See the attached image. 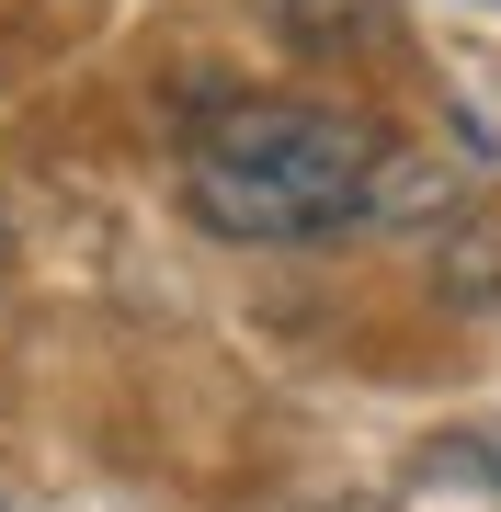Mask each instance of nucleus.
<instances>
[{"instance_id": "obj_1", "label": "nucleus", "mask_w": 501, "mask_h": 512, "mask_svg": "<svg viewBox=\"0 0 501 512\" xmlns=\"http://www.w3.org/2000/svg\"><path fill=\"white\" fill-rule=\"evenodd\" d=\"M376 194H388V137L342 103L240 92V103L194 114V137H183V205L217 239H251V251L342 239L353 217H376Z\"/></svg>"}, {"instance_id": "obj_2", "label": "nucleus", "mask_w": 501, "mask_h": 512, "mask_svg": "<svg viewBox=\"0 0 501 512\" xmlns=\"http://www.w3.org/2000/svg\"><path fill=\"white\" fill-rule=\"evenodd\" d=\"M274 23H285V35H353L365 0H274Z\"/></svg>"}, {"instance_id": "obj_3", "label": "nucleus", "mask_w": 501, "mask_h": 512, "mask_svg": "<svg viewBox=\"0 0 501 512\" xmlns=\"http://www.w3.org/2000/svg\"><path fill=\"white\" fill-rule=\"evenodd\" d=\"M456 467H479L490 490H501V444H456Z\"/></svg>"}, {"instance_id": "obj_4", "label": "nucleus", "mask_w": 501, "mask_h": 512, "mask_svg": "<svg viewBox=\"0 0 501 512\" xmlns=\"http://www.w3.org/2000/svg\"><path fill=\"white\" fill-rule=\"evenodd\" d=\"M0 262H12V228H0Z\"/></svg>"}]
</instances>
